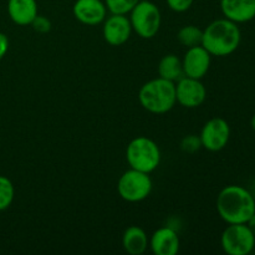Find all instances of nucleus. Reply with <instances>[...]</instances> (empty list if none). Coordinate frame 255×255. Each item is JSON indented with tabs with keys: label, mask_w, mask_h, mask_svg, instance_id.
<instances>
[{
	"label": "nucleus",
	"mask_w": 255,
	"mask_h": 255,
	"mask_svg": "<svg viewBox=\"0 0 255 255\" xmlns=\"http://www.w3.org/2000/svg\"><path fill=\"white\" fill-rule=\"evenodd\" d=\"M149 241L146 232L137 226H132L125 231L122 237L124 249L131 255H141L147 251Z\"/></svg>",
	"instance_id": "16"
},
{
	"label": "nucleus",
	"mask_w": 255,
	"mask_h": 255,
	"mask_svg": "<svg viewBox=\"0 0 255 255\" xmlns=\"http://www.w3.org/2000/svg\"><path fill=\"white\" fill-rule=\"evenodd\" d=\"M199 138H201L202 147L208 151H222L228 144L231 138V127L224 119L214 117L206 122Z\"/></svg>",
	"instance_id": "8"
},
{
	"label": "nucleus",
	"mask_w": 255,
	"mask_h": 255,
	"mask_svg": "<svg viewBox=\"0 0 255 255\" xmlns=\"http://www.w3.org/2000/svg\"><path fill=\"white\" fill-rule=\"evenodd\" d=\"M242 32L237 22L228 19H217L203 30L202 46L212 56H228L238 49Z\"/></svg>",
	"instance_id": "2"
},
{
	"label": "nucleus",
	"mask_w": 255,
	"mask_h": 255,
	"mask_svg": "<svg viewBox=\"0 0 255 255\" xmlns=\"http://www.w3.org/2000/svg\"><path fill=\"white\" fill-rule=\"evenodd\" d=\"M207 97L206 86L201 80L183 76L176 84V99L181 106L196 109L201 106Z\"/></svg>",
	"instance_id": "9"
},
{
	"label": "nucleus",
	"mask_w": 255,
	"mask_h": 255,
	"mask_svg": "<svg viewBox=\"0 0 255 255\" xmlns=\"http://www.w3.org/2000/svg\"><path fill=\"white\" fill-rule=\"evenodd\" d=\"M138 1L139 0H105V5L112 14L127 15Z\"/></svg>",
	"instance_id": "20"
},
{
	"label": "nucleus",
	"mask_w": 255,
	"mask_h": 255,
	"mask_svg": "<svg viewBox=\"0 0 255 255\" xmlns=\"http://www.w3.org/2000/svg\"><path fill=\"white\" fill-rule=\"evenodd\" d=\"M169 9L176 12L187 11L193 4V0H166Z\"/></svg>",
	"instance_id": "22"
},
{
	"label": "nucleus",
	"mask_w": 255,
	"mask_h": 255,
	"mask_svg": "<svg viewBox=\"0 0 255 255\" xmlns=\"http://www.w3.org/2000/svg\"><path fill=\"white\" fill-rule=\"evenodd\" d=\"M221 9L231 21L248 22L255 17V0H221Z\"/></svg>",
	"instance_id": "14"
},
{
	"label": "nucleus",
	"mask_w": 255,
	"mask_h": 255,
	"mask_svg": "<svg viewBox=\"0 0 255 255\" xmlns=\"http://www.w3.org/2000/svg\"><path fill=\"white\" fill-rule=\"evenodd\" d=\"M212 55L202 45L189 47L182 60L184 76L201 80L208 72Z\"/></svg>",
	"instance_id": "10"
},
{
	"label": "nucleus",
	"mask_w": 255,
	"mask_h": 255,
	"mask_svg": "<svg viewBox=\"0 0 255 255\" xmlns=\"http://www.w3.org/2000/svg\"><path fill=\"white\" fill-rule=\"evenodd\" d=\"M202 37H203V30L194 25H187L178 31L177 39L183 46L193 47L202 45Z\"/></svg>",
	"instance_id": "18"
},
{
	"label": "nucleus",
	"mask_w": 255,
	"mask_h": 255,
	"mask_svg": "<svg viewBox=\"0 0 255 255\" xmlns=\"http://www.w3.org/2000/svg\"><path fill=\"white\" fill-rule=\"evenodd\" d=\"M201 146H202L201 138H199V137L193 136V134H191V136L186 137V138L182 141L181 148L183 149L184 152H194V151H197V149H198Z\"/></svg>",
	"instance_id": "21"
},
{
	"label": "nucleus",
	"mask_w": 255,
	"mask_h": 255,
	"mask_svg": "<svg viewBox=\"0 0 255 255\" xmlns=\"http://www.w3.org/2000/svg\"><path fill=\"white\" fill-rule=\"evenodd\" d=\"M247 224H248V227L251 228V231L253 232V234L255 236V214L251 219H249L248 222H247Z\"/></svg>",
	"instance_id": "25"
},
{
	"label": "nucleus",
	"mask_w": 255,
	"mask_h": 255,
	"mask_svg": "<svg viewBox=\"0 0 255 255\" xmlns=\"http://www.w3.org/2000/svg\"><path fill=\"white\" fill-rule=\"evenodd\" d=\"M131 32V21L126 15L112 14L111 16L105 19L102 34H104L107 44L112 45V46L124 45L129 39Z\"/></svg>",
	"instance_id": "11"
},
{
	"label": "nucleus",
	"mask_w": 255,
	"mask_h": 255,
	"mask_svg": "<svg viewBox=\"0 0 255 255\" xmlns=\"http://www.w3.org/2000/svg\"><path fill=\"white\" fill-rule=\"evenodd\" d=\"M251 126H252V128L254 129L255 131V115L253 117H252V121H251Z\"/></svg>",
	"instance_id": "26"
},
{
	"label": "nucleus",
	"mask_w": 255,
	"mask_h": 255,
	"mask_svg": "<svg viewBox=\"0 0 255 255\" xmlns=\"http://www.w3.org/2000/svg\"><path fill=\"white\" fill-rule=\"evenodd\" d=\"M14 196L15 189L12 182L7 177L0 176V212L11 206Z\"/></svg>",
	"instance_id": "19"
},
{
	"label": "nucleus",
	"mask_w": 255,
	"mask_h": 255,
	"mask_svg": "<svg viewBox=\"0 0 255 255\" xmlns=\"http://www.w3.org/2000/svg\"><path fill=\"white\" fill-rule=\"evenodd\" d=\"M126 158L131 168L144 173H151L159 166L161 151L153 139L139 136L128 143Z\"/></svg>",
	"instance_id": "4"
},
{
	"label": "nucleus",
	"mask_w": 255,
	"mask_h": 255,
	"mask_svg": "<svg viewBox=\"0 0 255 255\" xmlns=\"http://www.w3.org/2000/svg\"><path fill=\"white\" fill-rule=\"evenodd\" d=\"M72 12L80 22L95 26L105 21L107 7L102 0H76Z\"/></svg>",
	"instance_id": "12"
},
{
	"label": "nucleus",
	"mask_w": 255,
	"mask_h": 255,
	"mask_svg": "<svg viewBox=\"0 0 255 255\" xmlns=\"http://www.w3.org/2000/svg\"><path fill=\"white\" fill-rule=\"evenodd\" d=\"M148 246L156 255H176L179 251V237L174 229L162 227L152 234Z\"/></svg>",
	"instance_id": "13"
},
{
	"label": "nucleus",
	"mask_w": 255,
	"mask_h": 255,
	"mask_svg": "<svg viewBox=\"0 0 255 255\" xmlns=\"http://www.w3.org/2000/svg\"><path fill=\"white\" fill-rule=\"evenodd\" d=\"M31 25L34 27V30H36L37 32H47L51 29V22H50V20L46 19L45 16H40V15H37L35 17Z\"/></svg>",
	"instance_id": "23"
},
{
	"label": "nucleus",
	"mask_w": 255,
	"mask_h": 255,
	"mask_svg": "<svg viewBox=\"0 0 255 255\" xmlns=\"http://www.w3.org/2000/svg\"><path fill=\"white\" fill-rule=\"evenodd\" d=\"M7 14L12 22L20 26L31 25L37 16L36 0H9L7 1Z\"/></svg>",
	"instance_id": "15"
},
{
	"label": "nucleus",
	"mask_w": 255,
	"mask_h": 255,
	"mask_svg": "<svg viewBox=\"0 0 255 255\" xmlns=\"http://www.w3.org/2000/svg\"><path fill=\"white\" fill-rule=\"evenodd\" d=\"M129 14L132 30L142 39H151L158 32L161 26V11L154 2L139 0Z\"/></svg>",
	"instance_id": "5"
},
{
	"label": "nucleus",
	"mask_w": 255,
	"mask_h": 255,
	"mask_svg": "<svg viewBox=\"0 0 255 255\" xmlns=\"http://www.w3.org/2000/svg\"><path fill=\"white\" fill-rule=\"evenodd\" d=\"M117 191L122 199L127 202H141L149 196L152 191V179L149 173L128 169L119 179Z\"/></svg>",
	"instance_id": "6"
},
{
	"label": "nucleus",
	"mask_w": 255,
	"mask_h": 255,
	"mask_svg": "<svg viewBox=\"0 0 255 255\" xmlns=\"http://www.w3.org/2000/svg\"><path fill=\"white\" fill-rule=\"evenodd\" d=\"M9 50V39L4 32H0V60L6 55Z\"/></svg>",
	"instance_id": "24"
},
{
	"label": "nucleus",
	"mask_w": 255,
	"mask_h": 255,
	"mask_svg": "<svg viewBox=\"0 0 255 255\" xmlns=\"http://www.w3.org/2000/svg\"><path fill=\"white\" fill-rule=\"evenodd\" d=\"M217 211L226 223H247L255 214V198L244 187L227 186L218 194Z\"/></svg>",
	"instance_id": "1"
},
{
	"label": "nucleus",
	"mask_w": 255,
	"mask_h": 255,
	"mask_svg": "<svg viewBox=\"0 0 255 255\" xmlns=\"http://www.w3.org/2000/svg\"><path fill=\"white\" fill-rule=\"evenodd\" d=\"M139 104L152 114H166L176 105V84L169 80L157 77L146 82L138 94Z\"/></svg>",
	"instance_id": "3"
},
{
	"label": "nucleus",
	"mask_w": 255,
	"mask_h": 255,
	"mask_svg": "<svg viewBox=\"0 0 255 255\" xmlns=\"http://www.w3.org/2000/svg\"><path fill=\"white\" fill-rule=\"evenodd\" d=\"M158 75L162 79L169 80V81H178L184 76L182 60L177 55L168 54L163 56L158 65Z\"/></svg>",
	"instance_id": "17"
},
{
	"label": "nucleus",
	"mask_w": 255,
	"mask_h": 255,
	"mask_svg": "<svg viewBox=\"0 0 255 255\" xmlns=\"http://www.w3.org/2000/svg\"><path fill=\"white\" fill-rule=\"evenodd\" d=\"M221 244L229 255H248L254 251L255 236L247 223L229 224L222 233Z\"/></svg>",
	"instance_id": "7"
}]
</instances>
